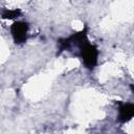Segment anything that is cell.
Returning a JSON list of instances; mask_svg holds the SVG:
<instances>
[{"mask_svg": "<svg viewBox=\"0 0 134 134\" xmlns=\"http://www.w3.org/2000/svg\"><path fill=\"white\" fill-rule=\"evenodd\" d=\"M134 114V106L132 104H124L119 108V116L118 119L120 121H128L132 118Z\"/></svg>", "mask_w": 134, "mask_h": 134, "instance_id": "3", "label": "cell"}, {"mask_svg": "<svg viewBox=\"0 0 134 134\" xmlns=\"http://www.w3.org/2000/svg\"><path fill=\"white\" fill-rule=\"evenodd\" d=\"M80 55L83 59V62L87 68L92 69L95 67L97 63V55H98V52L95 46L91 45L90 43H88V41H86L80 47Z\"/></svg>", "mask_w": 134, "mask_h": 134, "instance_id": "1", "label": "cell"}, {"mask_svg": "<svg viewBox=\"0 0 134 134\" xmlns=\"http://www.w3.org/2000/svg\"><path fill=\"white\" fill-rule=\"evenodd\" d=\"M20 15V10L19 9H6L3 12L2 14V17L5 18V19H13V18H16Z\"/></svg>", "mask_w": 134, "mask_h": 134, "instance_id": "4", "label": "cell"}, {"mask_svg": "<svg viewBox=\"0 0 134 134\" xmlns=\"http://www.w3.org/2000/svg\"><path fill=\"white\" fill-rule=\"evenodd\" d=\"M12 35L14 38V41L18 44L24 43L27 38V30L28 25L25 22H16L12 25Z\"/></svg>", "mask_w": 134, "mask_h": 134, "instance_id": "2", "label": "cell"}]
</instances>
